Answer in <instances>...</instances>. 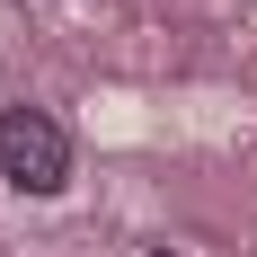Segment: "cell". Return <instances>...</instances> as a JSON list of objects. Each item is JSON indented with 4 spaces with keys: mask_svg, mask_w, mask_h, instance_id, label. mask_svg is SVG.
Returning a JSON list of instances; mask_svg holds the SVG:
<instances>
[{
    "mask_svg": "<svg viewBox=\"0 0 257 257\" xmlns=\"http://www.w3.org/2000/svg\"><path fill=\"white\" fill-rule=\"evenodd\" d=\"M142 257H178V248H142Z\"/></svg>",
    "mask_w": 257,
    "mask_h": 257,
    "instance_id": "cell-2",
    "label": "cell"
},
{
    "mask_svg": "<svg viewBox=\"0 0 257 257\" xmlns=\"http://www.w3.org/2000/svg\"><path fill=\"white\" fill-rule=\"evenodd\" d=\"M0 178L18 195H62L71 186V133L45 106H9L0 115Z\"/></svg>",
    "mask_w": 257,
    "mask_h": 257,
    "instance_id": "cell-1",
    "label": "cell"
}]
</instances>
